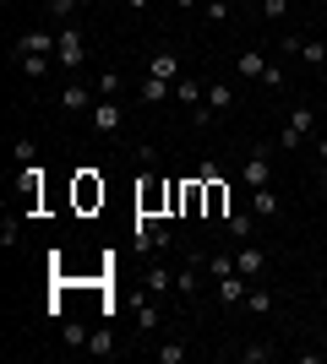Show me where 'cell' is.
<instances>
[{
	"mask_svg": "<svg viewBox=\"0 0 327 364\" xmlns=\"http://www.w3.org/2000/svg\"><path fill=\"white\" fill-rule=\"evenodd\" d=\"M170 289H175V272L164 261H153V267H147V294H170Z\"/></svg>",
	"mask_w": 327,
	"mask_h": 364,
	"instance_id": "e0dca14e",
	"label": "cell"
},
{
	"mask_svg": "<svg viewBox=\"0 0 327 364\" xmlns=\"http://www.w3.org/2000/svg\"><path fill=\"white\" fill-rule=\"evenodd\" d=\"M164 98H175V82H164V76H142V104H164Z\"/></svg>",
	"mask_w": 327,
	"mask_h": 364,
	"instance_id": "7c38bea8",
	"label": "cell"
},
{
	"mask_svg": "<svg viewBox=\"0 0 327 364\" xmlns=\"http://www.w3.org/2000/svg\"><path fill=\"white\" fill-rule=\"evenodd\" d=\"M88 337H93V332L77 326V321H66V326H61V343H66V348H88Z\"/></svg>",
	"mask_w": 327,
	"mask_h": 364,
	"instance_id": "cb8c5ba5",
	"label": "cell"
},
{
	"mask_svg": "<svg viewBox=\"0 0 327 364\" xmlns=\"http://www.w3.org/2000/svg\"><path fill=\"white\" fill-rule=\"evenodd\" d=\"M11 158H16V164H22V168H28V164H33V158H38V136H16V147H11Z\"/></svg>",
	"mask_w": 327,
	"mask_h": 364,
	"instance_id": "4316f807",
	"label": "cell"
},
{
	"mask_svg": "<svg viewBox=\"0 0 327 364\" xmlns=\"http://www.w3.org/2000/svg\"><path fill=\"white\" fill-rule=\"evenodd\" d=\"M251 218H256V213H229V218H224V223H229V240L246 245L251 234H256V223H251Z\"/></svg>",
	"mask_w": 327,
	"mask_h": 364,
	"instance_id": "d6986e66",
	"label": "cell"
},
{
	"mask_svg": "<svg viewBox=\"0 0 327 364\" xmlns=\"http://www.w3.org/2000/svg\"><path fill=\"white\" fill-rule=\"evenodd\" d=\"M88 353L109 359V353H115V332H109V326H93V337H88Z\"/></svg>",
	"mask_w": 327,
	"mask_h": 364,
	"instance_id": "44dd1931",
	"label": "cell"
},
{
	"mask_svg": "<svg viewBox=\"0 0 327 364\" xmlns=\"http://www.w3.org/2000/svg\"><path fill=\"white\" fill-rule=\"evenodd\" d=\"M158 364H186V343H158Z\"/></svg>",
	"mask_w": 327,
	"mask_h": 364,
	"instance_id": "83f0119b",
	"label": "cell"
},
{
	"mask_svg": "<svg viewBox=\"0 0 327 364\" xmlns=\"http://www.w3.org/2000/svg\"><path fill=\"white\" fill-rule=\"evenodd\" d=\"M93 104H98L93 82H66V87H61V109H66V114H82V109H93Z\"/></svg>",
	"mask_w": 327,
	"mask_h": 364,
	"instance_id": "5b68a950",
	"label": "cell"
},
{
	"mask_svg": "<svg viewBox=\"0 0 327 364\" xmlns=\"http://www.w3.org/2000/svg\"><path fill=\"white\" fill-rule=\"evenodd\" d=\"M202 272H207V277H213V283H218V277L240 272V267H234V256H229V250H218V256H202Z\"/></svg>",
	"mask_w": 327,
	"mask_h": 364,
	"instance_id": "9a60e30c",
	"label": "cell"
},
{
	"mask_svg": "<svg viewBox=\"0 0 327 364\" xmlns=\"http://www.w3.org/2000/svg\"><path fill=\"white\" fill-rule=\"evenodd\" d=\"M262 87H273V92H284L289 87V71H284L279 60H267V71H262Z\"/></svg>",
	"mask_w": 327,
	"mask_h": 364,
	"instance_id": "484cf974",
	"label": "cell"
},
{
	"mask_svg": "<svg viewBox=\"0 0 327 364\" xmlns=\"http://www.w3.org/2000/svg\"><path fill=\"white\" fill-rule=\"evenodd\" d=\"M300 60L322 71V65H327V44H322V38H306V33H300Z\"/></svg>",
	"mask_w": 327,
	"mask_h": 364,
	"instance_id": "2e32d148",
	"label": "cell"
},
{
	"mask_svg": "<svg viewBox=\"0 0 327 364\" xmlns=\"http://www.w3.org/2000/svg\"><path fill=\"white\" fill-rule=\"evenodd\" d=\"M125 6H131V11H147V6H153V0H125Z\"/></svg>",
	"mask_w": 327,
	"mask_h": 364,
	"instance_id": "d590c367",
	"label": "cell"
},
{
	"mask_svg": "<svg viewBox=\"0 0 327 364\" xmlns=\"http://www.w3.org/2000/svg\"><path fill=\"white\" fill-rule=\"evenodd\" d=\"M234 359H240V364H267V359H273V343H246Z\"/></svg>",
	"mask_w": 327,
	"mask_h": 364,
	"instance_id": "603a6c76",
	"label": "cell"
},
{
	"mask_svg": "<svg viewBox=\"0 0 327 364\" xmlns=\"http://www.w3.org/2000/svg\"><path fill=\"white\" fill-rule=\"evenodd\" d=\"M44 6H49L55 22H71V11H77V0H44Z\"/></svg>",
	"mask_w": 327,
	"mask_h": 364,
	"instance_id": "f546056e",
	"label": "cell"
},
{
	"mask_svg": "<svg viewBox=\"0 0 327 364\" xmlns=\"http://www.w3.org/2000/svg\"><path fill=\"white\" fill-rule=\"evenodd\" d=\"M246 310H251V316H267V310H273V294L262 289V277L251 283V294H246Z\"/></svg>",
	"mask_w": 327,
	"mask_h": 364,
	"instance_id": "ffe728a7",
	"label": "cell"
},
{
	"mask_svg": "<svg viewBox=\"0 0 327 364\" xmlns=\"http://www.w3.org/2000/svg\"><path fill=\"white\" fill-rule=\"evenodd\" d=\"M16 55H55L61 49V33H49V28H28L22 38H11Z\"/></svg>",
	"mask_w": 327,
	"mask_h": 364,
	"instance_id": "277c9868",
	"label": "cell"
},
{
	"mask_svg": "<svg viewBox=\"0 0 327 364\" xmlns=\"http://www.w3.org/2000/svg\"><path fill=\"white\" fill-rule=\"evenodd\" d=\"M147 76H164V82H180V55L175 49H153V60H147Z\"/></svg>",
	"mask_w": 327,
	"mask_h": 364,
	"instance_id": "9c48e42d",
	"label": "cell"
},
{
	"mask_svg": "<svg viewBox=\"0 0 327 364\" xmlns=\"http://www.w3.org/2000/svg\"><path fill=\"white\" fill-rule=\"evenodd\" d=\"M202 11H207V22H229V16H234V0H207Z\"/></svg>",
	"mask_w": 327,
	"mask_h": 364,
	"instance_id": "f1b7e54d",
	"label": "cell"
},
{
	"mask_svg": "<svg viewBox=\"0 0 327 364\" xmlns=\"http://www.w3.org/2000/svg\"><path fill=\"white\" fill-rule=\"evenodd\" d=\"M77 201H82V207H93V201H104V185H98L93 174H82V180H77Z\"/></svg>",
	"mask_w": 327,
	"mask_h": 364,
	"instance_id": "7402d4cb",
	"label": "cell"
},
{
	"mask_svg": "<svg viewBox=\"0 0 327 364\" xmlns=\"http://www.w3.org/2000/svg\"><path fill=\"white\" fill-rule=\"evenodd\" d=\"M316 158H322V164H327V136H316Z\"/></svg>",
	"mask_w": 327,
	"mask_h": 364,
	"instance_id": "e575fe53",
	"label": "cell"
},
{
	"mask_svg": "<svg viewBox=\"0 0 327 364\" xmlns=\"http://www.w3.org/2000/svg\"><path fill=\"white\" fill-rule=\"evenodd\" d=\"M120 125H125L120 104H115V98H98V104H93V131H104V136H120Z\"/></svg>",
	"mask_w": 327,
	"mask_h": 364,
	"instance_id": "8992f818",
	"label": "cell"
},
{
	"mask_svg": "<svg viewBox=\"0 0 327 364\" xmlns=\"http://www.w3.org/2000/svg\"><path fill=\"white\" fill-rule=\"evenodd\" d=\"M240 180H246L251 191L273 185V158H267V147H251V152H246V164H240Z\"/></svg>",
	"mask_w": 327,
	"mask_h": 364,
	"instance_id": "3957f363",
	"label": "cell"
},
{
	"mask_svg": "<svg viewBox=\"0 0 327 364\" xmlns=\"http://www.w3.org/2000/svg\"><path fill=\"white\" fill-rule=\"evenodd\" d=\"M82 60H88V33H82L77 22H61V49H55V65L77 76Z\"/></svg>",
	"mask_w": 327,
	"mask_h": 364,
	"instance_id": "6da1fadb",
	"label": "cell"
},
{
	"mask_svg": "<svg viewBox=\"0 0 327 364\" xmlns=\"http://www.w3.org/2000/svg\"><path fill=\"white\" fill-rule=\"evenodd\" d=\"M137 326H142V332H158V310H153V304H142V310H137Z\"/></svg>",
	"mask_w": 327,
	"mask_h": 364,
	"instance_id": "1f68e13d",
	"label": "cell"
},
{
	"mask_svg": "<svg viewBox=\"0 0 327 364\" xmlns=\"http://www.w3.org/2000/svg\"><path fill=\"white\" fill-rule=\"evenodd\" d=\"M11 65L22 76H33V82H44V76L55 71V55H16V49H11Z\"/></svg>",
	"mask_w": 327,
	"mask_h": 364,
	"instance_id": "ba28073f",
	"label": "cell"
},
{
	"mask_svg": "<svg viewBox=\"0 0 327 364\" xmlns=\"http://www.w3.org/2000/svg\"><path fill=\"white\" fill-rule=\"evenodd\" d=\"M175 104H186V109H202V104H207V87L197 82V76H180V82H175Z\"/></svg>",
	"mask_w": 327,
	"mask_h": 364,
	"instance_id": "30bf717a",
	"label": "cell"
},
{
	"mask_svg": "<svg viewBox=\"0 0 327 364\" xmlns=\"http://www.w3.org/2000/svg\"><path fill=\"white\" fill-rule=\"evenodd\" d=\"M234 71L246 76V82H262V71H267V49H240V60H234Z\"/></svg>",
	"mask_w": 327,
	"mask_h": 364,
	"instance_id": "8fae6325",
	"label": "cell"
},
{
	"mask_svg": "<svg viewBox=\"0 0 327 364\" xmlns=\"http://www.w3.org/2000/svg\"><path fill=\"white\" fill-rule=\"evenodd\" d=\"M93 92H98V98H115V92H120V71H115V65H109V71H98Z\"/></svg>",
	"mask_w": 327,
	"mask_h": 364,
	"instance_id": "d4e9b609",
	"label": "cell"
},
{
	"mask_svg": "<svg viewBox=\"0 0 327 364\" xmlns=\"http://www.w3.org/2000/svg\"><path fill=\"white\" fill-rule=\"evenodd\" d=\"M284 11H289V0H262V16H267V22H284Z\"/></svg>",
	"mask_w": 327,
	"mask_h": 364,
	"instance_id": "d6a6232c",
	"label": "cell"
},
{
	"mask_svg": "<svg viewBox=\"0 0 327 364\" xmlns=\"http://www.w3.org/2000/svg\"><path fill=\"white\" fill-rule=\"evenodd\" d=\"M279 55H289V60H300V33H284V38H279Z\"/></svg>",
	"mask_w": 327,
	"mask_h": 364,
	"instance_id": "836d02e7",
	"label": "cell"
},
{
	"mask_svg": "<svg viewBox=\"0 0 327 364\" xmlns=\"http://www.w3.org/2000/svg\"><path fill=\"white\" fill-rule=\"evenodd\" d=\"M229 109H234V87H207V114H213V120L229 114Z\"/></svg>",
	"mask_w": 327,
	"mask_h": 364,
	"instance_id": "ac0fdd59",
	"label": "cell"
},
{
	"mask_svg": "<svg viewBox=\"0 0 327 364\" xmlns=\"http://www.w3.org/2000/svg\"><path fill=\"white\" fill-rule=\"evenodd\" d=\"M311 125H316V109H311V104H300V109H289V120H284L279 141H284V147H300V141L311 136Z\"/></svg>",
	"mask_w": 327,
	"mask_h": 364,
	"instance_id": "7a4b0ae2",
	"label": "cell"
},
{
	"mask_svg": "<svg viewBox=\"0 0 327 364\" xmlns=\"http://www.w3.org/2000/svg\"><path fill=\"white\" fill-rule=\"evenodd\" d=\"M16 240H22V228H16V218H6V223H0V245H6V250H11Z\"/></svg>",
	"mask_w": 327,
	"mask_h": 364,
	"instance_id": "4dcf8cb0",
	"label": "cell"
},
{
	"mask_svg": "<svg viewBox=\"0 0 327 364\" xmlns=\"http://www.w3.org/2000/svg\"><path fill=\"white\" fill-rule=\"evenodd\" d=\"M316 180H322V191H327V164H322V168H316Z\"/></svg>",
	"mask_w": 327,
	"mask_h": 364,
	"instance_id": "8d00e7d4",
	"label": "cell"
},
{
	"mask_svg": "<svg viewBox=\"0 0 327 364\" xmlns=\"http://www.w3.org/2000/svg\"><path fill=\"white\" fill-rule=\"evenodd\" d=\"M175 289L186 294V299H197V289H202V256H197V267H180V272H175Z\"/></svg>",
	"mask_w": 327,
	"mask_h": 364,
	"instance_id": "5bb4252c",
	"label": "cell"
},
{
	"mask_svg": "<svg viewBox=\"0 0 327 364\" xmlns=\"http://www.w3.org/2000/svg\"><path fill=\"white\" fill-rule=\"evenodd\" d=\"M234 267H240L246 277H262V272H267V250H262L256 240H246L240 250H234Z\"/></svg>",
	"mask_w": 327,
	"mask_h": 364,
	"instance_id": "52a82bcc",
	"label": "cell"
},
{
	"mask_svg": "<svg viewBox=\"0 0 327 364\" xmlns=\"http://www.w3.org/2000/svg\"><path fill=\"white\" fill-rule=\"evenodd\" d=\"M251 213H256V218H279V191H273V185L251 191Z\"/></svg>",
	"mask_w": 327,
	"mask_h": 364,
	"instance_id": "4fadbf2b",
	"label": "cell"
}]
</instances>
